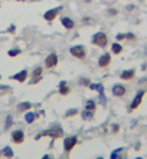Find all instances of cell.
Wrapping results in <instances>:
<instances>
[{"instance_id":"obj_1","label":"cell","mask_w":147,"mask_h":159,"mask_svg":"<svg viewBox=\"0 0 147 159\" xmlns=\"http://www.w3.org/2000/svg\"><path fill=\"white\" fill-rule=\"evenodd\" d=\"M41 136H50L52 139H58V138H61V136H63V130H62V127H61V126L54 125V126H50L49 129L43 130L42 133L39 134L36 139H39Z\"/></svg>"},{"instance_id":"obj_2","label":"cell","mask_w":147,"mask_h":159,"mask_svg":"<svg viewBox=\"0 0 147 159\" xmlns=\"http://www.w3.org/2000/svg\"><path fill=\"white\" fill-rule=\"evenodd\" d=\"M93 43L94 45L100 46V48H105L107 43H108V39H107V35L104 32H97V34L93 36Z\"/></svg>"},{"instance_id":"obj_3","label":"cell","mask_w":147,"mask_h":159,"mask_svg":"<svg viewBox=\"0 0 147 159\" xmlns=\"http://www.w3.org/2000/svg\"><path fill=\"white\" fill-rule=\"evenodd\" d=\"M69 52H71L72 57H75L78 59H85V57H87V51H85V48L82 45L72 46L71 49H69Z\"/></svg>"},{"instance_id":"obj_4","label":"cell","mask_w":147,"mask_h":159,"mask_svg":"<svg viewBox=\"0 0 147 159\" xmlns=\"http://www.w3.org/2000/svg\"><path fill=\"white\" fill-rule=\"evenodd\" d=\"M89 88H91V90H97V91L100 93L101 104H105V103H107V100H105V94H104V85H102V84L93 83V84H89Z\"/></svg>"},{"instance_id":"obj_5","label":"cell","mask_w":147,"mask_h":159,"mask_svg":"<svg viewBox=\"0 0 147 159\" xmlns=\"http://www.w3.org/2000/svg\"><path fill=\"white\" fill-rule=\"evenodd\" d=\"M76 143H78V139H76V136H69V138H65V140H63V149H65L67 152L72 151Z\"/></svg>"},{"instance_id":"obj_6","label":"cell","mask_w":147,"mask_h":159,"mask_svg":"<svg viewBox=\"0 0 147 159\" xmlns=\"http://www.w3.org/2000/svg\"><path fill=\"white\" fill-rule=\"evenodd\" d=\"M61 10H62V7H55V9H50V10L45 12V15H43V17H45V20L52 22V20L55 19V17H56V16L59 15V13H61Z\"/></svg>"},{"instance_id":"obj_7","label":"cell","mask_w":147,"mask_h":159,"mask_svg":"<svg viewBox=\"0 0 147 159\" xmlns=\"http://www.w3.org/2000/svg\"><path fill=\"white\" fill-rule=\"evenodd\" d=\"M56 64H58V55L55 54V52H52L50 55H48L46 59H45V65H46V68H54Z\"/></svg>"},{"instance_id":"obj_8","label":"cell","mask_w":147,"mask_h":159,"mask_svg":"<svg viewBox=\"0 0 147 159\" xmlns=\"http://www.w3.org/2000/svg\"><path fill=\"white\" fill-rule=\"evenodd\" d=\"M143 96H144V90H140V91L136 94V97H134V100H133V103L130 104V110H136L137 107H139L140 103H141V98H143Z\"/></svg>"},{"instance_id":"obj_9","label":"cell","mask_w":147,"mask_h":159,"mask_svg":"<svg viewBox=\"0 0 147 159\" xmlns=\"http://www.w3.org/2000/svg\"><path fill=\"white\" fill-rule=\"evenodd\" d=\"M12 140L16 143V145H19V143H22L25 140V133H23L22 130H15L12 133Z\"/></svg>"},{"instance_id":"obj_10","label":"cell","mask_w":147,"mask_h":159,"mask_svg":"<svg viewBox=\"0 0 147 159\" xmlns=\"http://www.w3.org/2000/svg\"><path fill=\"white\" fill-rule=\"evenodd\" d=\"M113 94L115 97H123L124 94H126V87L121 85V84H115V85L113 87Z\"/></svg>"},{"instance_id":"obj_11","label":"cell","mask_w":147,"mask_h":159,"mask_svg":"<svg viewBox=\"0 0 147 159\" xmlns=\"http://www.w3.org/2000/svg\"><path fill=\"white\" fill-rule=\"evenodd\" d=\"M61 23H62L63 25V28H65V29H74V26H75V23H74V20H72L71 17H61Z\"/></svg>"},{"instance_id":"obj_12","label":"cell","mask_w":147,"mask_h":159,"mask_svg":"<svg viewBox=\"0 0 147 159\" xmlns=\"http://www.w3.org/2000/svg\"><path fill=\"white\" fill-rule=\"evenodd\" d=\"M110 62H111V57H110V54H102L100 57V59H98V65H100V67H107Z\"/></svg>"},{"instance_id":"obj_13","label":"cell","mask_w":147,"mask_h":159,"mask_svg":"<svg viewBox=\"0 0 147 159\" xmlns=\"http://www.w3.org/2000/svg\"><path fill=\"white\" fill-rule=\"evenodd\" d=\"M26 78H28V71H26V70H23V71H20V72H17L16 75L10 77V80H16V81H19V83H23Z\"/></svg>"},{"instance_id":"obj_14","label":"cell","mask_w":147,"mask_h":159,"mask_svg":"<svg viewBox=\"0 0 147 159\" xmlns=\"http://www.w3.org/2000/svg\"><path fill=\"white\" fill-rule=\"evenodd\" d=\"M58 90H59V94H61V96H67V94H69V87H68L67 81H61Z\"/></svg>"},{"instance_id":"obj_15","label":"cell","mask_w":147,"mask_h":159,"mask_svg":"<svg viewBox=\"0 0 147 159\" xmlns=\"http://www.w3.org/2000/svg\"><path fill=\"white\" fill-rule=\"evenodd\" d=\"M124 149L123 148H118V149H115V151L111 153V159H126V156H124Z\"/></svg>"},{"instance_id":"obj_16","label":"cell","mask_w":147,"mask_h":159,"mask_svg":"<svg viewBox=\"0 0 147 159\" xmlns=\"http://www.w3.org/2000/svg\"><path fill=\"white\" fill-rule=\"evenodd\" d=\"M0 156H3V158H12L13 156V151L10 146H6L3 148L2 151H0Z\"/></svg>"},{"instance_id":"obj_17","label":"cell","mask_w":147,"mask_h":159,"mask_svg":"<svg viewBox=\"0 0 147 159\" xmlns=\"http://www.w3.org/2000/svg\"><path fill=\"white\" fill-rule=\"evenodd\" d=\"M134 75H136L134 70H127V71H123L120 77H121V80H131Z\"/></svg>"},{"instance_id":"obj_18","label":"cell","mask_w":147,"mask_h":159,"mask_svg":"<svg viewBox=\"0 0 147 159\" xmlns=\"http://www.w3.org/2000/svg\"><path fill=\"white\" fill-rule=\"evenodd\" d=\"M30 107H32V104H30L29 101H25V103H20V104L17 106V110H19V111H26V110H29Z\"/></svg>"},{"instance_id":"obj_19","label":"cell","mask_w":147,"mask_h":159,"mask_svg":"<svg viewBox=\"0 0 147 159\" xmlns=\"http://www.w3.org/2000/svg\"><path fill=\"white\" fill-rule=\"evenodd\" d=\"M81 117L84 119V120H91L94 117V111H89V110H84L82 113H81Z\"/></svg>"},{"instance_id":"obj_20","label":"cell","mask_w":147,"mask_h":159,"mask_svg":"<svg viewBox=\"0 0 147 159\" xmlns=\"http://www.w3.org/2000/svg\"><path fill=\"white\" fill-rule=\"evenodd\" d=\"M85 110H89V111H94L95 113V101L94 100H88L85 103Z\"/></svg>"},{"instance_id":"obj_21","label":"cell","mask_w":147,"mask_h":159,"mask_svg":"<svg viewBox=\"0 0 147 159\" xmlns=\"http://www.w3.org/2000/svg\"><path fill=\"white\" fill-rule=\"evenodd\" d=\"M35 119H36V114L32 113V111H29V113H26V114H25V120L28 121V123H33Z\"/></svg>"},{"instance_id":"obj_22","label":"cell","mask_w":147,"mask_h":159,"mask_svg":"<svg viewBox=\"0 0 147 159\" xmlns=\"http://www.w3.org/2000/svg\"><path fill=\"white\" fill-rule=\"evenodd\" d=\"M111 51H113L114 54H121L123 48H121V45H120V43H113V46H111Z\"/></svg>"},{"instance_id":"obj_23","label":"cell","mask_w":147,"mask_h":159,"mask_svg":"<svg viewBox=\"0 0 147 159\" xmlns=\"http://www.w3.org/2000/svg\"><path fill=\"white\" fill-rule=\"evenodd\" d=\"M41 74H42V68L36 67L33 70V78H41Z\"/></svg>"},{"instance_id":"obj_24","label":"cell","mask_w":147,"mask_h":159,"mask_svg":"<svg viewBox=\"0 0 147 159\" xmlns=\"http://www.w3.org/2000/svg\"><path fill=\"white\" fill-rule=\"evenodd\" d=\"M19 54H20V49H10V51L7 52L9 57H17Z\"/></svg>"},{"instance_id":"obj_25","label":"cell","mask_w":147,"mask_h":159,"mask_svg":"<svg viewBox=\"0 0 147 159\" xmlns=\"http://www.w3.org/2000/svg\"><path fill=\"white\" fill-rule=\"evenodd\" d=\"M10 125H13V117H12V116H7V119H6V126H4V129H9V127H10Z\"/></svg>"},{"instance_id":"obj_26","label":"cell","mask_w":147,"mask_h":159,"mask_svg":"<svg viewBox=\"0 0 147 159\" xmlns=\"http://www.w3.org/2000/svg\"><path fill=\"white\" fill-rule=\"evenodd\" d=\"M15 30H16V26H15V25L9 26V29H7V32H9V34H15Z\"/></svg>"},{"instance_id":"obj_27","label":"cell","mask_w":147,"mask_h":159,"mask_svg":"<svg viewBox=\"0 0 147 159\" xmlns=\"http://www.w3.org/2000/svg\"><path fill=\"white\" fill-rule=\"evenodd\" d=\"M126 38H127V39H130V41H134L136 36H134L133 34H127V35H126Z\"/></svg>"},{"instance_id":"obj_28","label":"cell","mask_w":147,"mask_h":159,"mask_svg":"<svg viewBox=\"0 0 147 159\" xmlns=\"http://www.w3.org/2000/svg\"><path fill=\"white\" fill-rule=\"evenodd\" d=\"M80 83H81V84H84V85H89V81H88L87 78H82V80L80 81Z\"/></svg>"},{"instance_id":"obj_29","label":"cell","mask_w":147,"mask_h":159,"mask_svg":"<svg viewBox=\"0 0 147 159\" xmlns=\"http://www.w3.org/2000/svg\"><path fill=\"white\" fill-rule=\"evenodd\" d=\"M108 15H110V16H114V15H117V10H114V9H110V10H108Z\"/></svg>"},{"instance_id":"obj_30","label":"cell","mask_w":147,"mask_h":159,"mask_svg":"<svg viewBox=\"0 0 147 159\" xmlns=\"http://www.w3.org/2000/svg\"><path fill=\"white\" fill-rule=\"evenodd\" d=\"M74 114H76V110H72V111H68V113L65 114V116H67V117H69V116H74Z\"/></svg>"},{"instance_id":"obj_31","label":"cell","mask_w":147,"mask_h":159,"mask_svg":"<svg viewBox=\"0 0 147 159\" xmlns=\"http://www.w3.org/2000/svg\"><path fill=\"white\" fill-rule=\"evenodd\" d=\"M126 38V35H123V34H118L117 35V41H121V39Z\"/></svg>"},{"instance_id":"obj_32","label":"cell","mask_w":147,"mask_h":159,"mask_svg":"<svg viewBox=\"0 0 147 159\" xmlns=\"http://www.w3.org/2000/svg\"><path fill=\"white\" fill-rule=\"evenodd\" d=\"M42 159H54V158H52V156H50V155H45Z\"/></svg>"},{"instance_id":"obj_33","label":"cell","mask_w":147,"mask_h":159,"mask_svg":"<svg viewBox=\"0 0 147 159\" xmlns=\"http://www.w3.org/2000/svg\"><path fill=\"white\" fill-rule=\"evenodd\" d=\"M136 159H143V158H136Z\"/></svg>"},{"instance_id":"obj_34","label":"cell","mask_w":147,"mask_h":159,"mask_svg":"<svg viewBox=\"0 0 147 159\" xmlns=\"http://www.w3.org/2000/svg\"><path fill=\"white\" fill-rule=\"evenodd\" d=\"M97 159H104V158H97Z\"/></svg>"},{"instance_id":"obj_35","label":"cell","mask_w":147,"mask_h":159,"mask_svg":"<svg viewBox=\"0 0 147 159\" xmlns=\"http://www.w3.org/2000/svg\"><path fill=\"white\" fill-rule=\"evenodd\" d=\"M0 78H2V75H0Z\"/></svg>"}]
</instances>
